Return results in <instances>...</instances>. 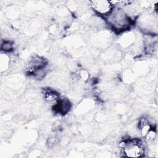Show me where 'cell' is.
<instances>
[{
  "mask_svg": "<svg viewBox=\"0 0 158 158\" xmlns=\"http://www.w3.org/2000/svg\"><path fill=\"white\" fill-rule=\"evenodd\" d=\"M108 23L114 30L122 32L127 30L130 25V19L127 12L119 7H114L107 17Z\"/></svg>",
  "mask_w": 158,
  "mask_h": 158,
  "instance_id": "cell-1",
  "label": "cell"
},
{
  "mask_svg": "<svg viewBox=\"0 0 158 158\" xmlns=\"http://www.w3.org/2000/svg\"><path fill=\"white\" fill-rule=\"evenodd\" d=\"M125 156L128 157H140L143 156L145 149L142 141L138 138L125 140L120 143Z\"/></svg>",
  "mask_w": 158,
  "mask_h": 158,
  "instance_id": "cell-2",
  "label": "cell"
},
{
  "mask_svg": "<svg viewBox=\"0 0 158 158\" xmlns=\"http://www.w3.org/2000/svg\"><path fill=\"white\" fill-rule=\"evenodd\" d=\"M90 3L93 10L97 14L106 17L110 14L114 7L110 1L106 0L91 1Z\"/></svg>",
  "mask_w": 158,
  "mask_h": 158,
  "instance_id": "cell-3",
  "label": "cell"
},
{
  "mask_svg": "<svg viewBox=\"0 0 158 158\" xmlns=\"http://www.w3.org/2000/svg\"><path fill=\"white\" fill-rule=\"evenodd\" d=\"M43 96L46 103L53 104L54 106L60 99L59 93L51 88H44L43 91Z\"/></svg>",
  "mask_w": 158,
  "mask_h": 158,
  "instance_id": "cell-4",
  "label": "cell"
},
{
  "mask_svg": "<svg viewBox=\"0 0 158 158\" xmlns=\"http://www.w3.org/2000/svg\"><path fill=\"white\" fill-rule=\"evenodd\" d=\"M71 107L70 101L66 99H60L58 102L54 106L55 110L60 114H65L68 112Z\"/></svg>",
  "mask_w": 158,
  "mask_h": 158,
  "instance_id": "cell-5",
  "label": "cell"
},
{
  "mask_svg": "<svg viewBox=\"0 0 158 158\" xmlns=\"http://www.w3.org/2000/svg\"><path fill=\"white\" fill-rule=\"evenodd\" d=\"M138 128L142 136L144 137L149 130L152 128V127L148 120V118L143 117L141 118L138 122Z\"/></svg>",
  "mask_w": 158,
  "mask_h": 158,
  "instance_id": "cell-6",
  "label": "cell"
},
{
  "mask_svg": "<svg viewBox=\"0 0 158 158\" xmlns=\"http://www.w3.org/2000/svg\"><path fill=\"white\" fill-rule=\"evenodd\" d=\"M156 136H157V134H156V130L152 128L149 130V131L146 135L144 137L148 143H152L156 138Z\"/></svg>",
  "mask_w": 158,
  "mask_h": 158,
  "instance_id": "cell-7",
  "label": "cell"
},
{
  "mask_svg": "<svg viewBox=\"0 0 158 158\" xmlns=\"http://www.w3.org/2000/svg\"><path fill=\"white\" fill-rule=\"evenodd\" d=\"M1 50L5 52L10 51L13 48V44L10 41H4L1 44Z\"/></svg>",
  "mask_w": 158,
  "mask_h": 158,
  "instance_id": "cell-8",
  "label": "cell"
},
{
  "mask_svg": "<svg viewBox=\"0 0 158 158\" xmlns=\"http://www.w3.org/2000/svg\"><path fill=\"white\" fill-rule=\"evenodd\" d=\"M9 62L7 56L4 54H2L1 57V67L2 70H5L6 69V66L8 65Z\"/></svg>",
  "mask_w": 158,
  "mask_h": 158,
  "instance_id": "cell-9",
  "label": "cell"
}]
</instances>
